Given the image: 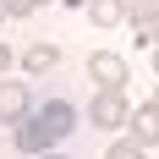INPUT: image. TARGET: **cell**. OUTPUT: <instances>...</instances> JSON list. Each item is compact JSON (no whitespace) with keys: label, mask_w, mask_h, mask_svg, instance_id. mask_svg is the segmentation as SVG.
<instances>
[{"label":"cell","mask_w":159,"mask_h":159,"mask_svg":"<svg viewBox=\"0 0 159 159\" xmlns=\"http://www.w3.org/2000/svg\"><path fill=\"white\" fill-rule=\"evenodd\" d=\"M88 77H93L99 93H126L132 66H126V55H115V49H93V55H88Z\"/></svg>","instance_id":"obj_1"},{"label":"cell","mask_w":159,"mask_h":159,"mask_svg":"<svg viewBox=\"0 0 159 159\" xmlns=\"http://www.w3.org/2000/svg\"><path fill=\"white\" fill-rule=\"evenodd\" d=\"M88 121H93L99 132H115L132 121V99L126 93H93V104H88Z\"/></svg>","instance_id":"obj_2"},{"label":"cell","mask_w":159,"mask_h":159,"mask_svg":"<svg viewBox=\"0 0 159 159\" xmlns=\"http://www.w3.org/2000/svg\"><path fill=\"white\" fill-rule=\"evenodd\" d=\"M33 121H39V126H44V137H49V143H61L66 132L77 126V110H71V104H66V99H49L44 110L33 115Z\"/></svg>","instance_id":"obj_3"},{"label":"cell","mask_w":159,"mask_h":159,"mask_svg":"<svg viewBox=\"0 0 159 159\" xmlns=\"http://www.w3.org/2000/svg\"><path fill=\"white\" fill-rule=\"evenodd\" d=\"M132 143L143 148V154H154V143H159V99H143L137 104V115H132Z\"/></svg>","instance_id":"obj_4"},{"label":"cell","mask_w":159,"mask_h":159,"mask_svg":"<svg viewBox=\"0 0 159 159\" xmlns=\"http://www.w3.org/2000/svg\"><path fill=\"white\" fill-rule=\"evenodd\" d=\"M22 115H28V88H22V82H11V77H0V121H6V126H16Z\"/></svg>","instance_id":"obj_5"},{"label":"cell","mask_w":159,"mask_h":159,"mask_svg":"<svg viewBox=\"0 0 159 159\" xmlns=\"http://www.w3.org/2000/svg\"><path fill=\"white\" fill-rule=\"evenodd\" d=\"M16 61H22V71H33V77H49V71L61 66V49L55 44H28Z\"/></svg>","instance_id":"obj_6"},{"label":"cell","mask_w":159,"mask_h":159,"mask_svg":"<svg viewBox=\"0 0 159 159\" xmlns=\"http://www.w3.org/2000/svg\"><path fill=\"white\" fill-rule=\"evenodd\" d=\"M11 143L22 148V154H33V159H39V154H49V148H55V143H49V137H44V126L33 121V115H22V121H16V137H11Z\"/></svg>","instance_id":"obj_7"},{"label":"cell","mask_w":159,"mask_h":159,"mask_svg":"<svg viewBox=\"0 0 159 159\" xmlns=\"http://www.w3.org/2000/svg\"><path fill=\"white\" fill-rule=\"evenodd\" d=\"M88 11H93V28H115V22H126V0H93Z\"/></svg>","instance_id":"obj_8"},{"label":"cell","mask_w":159,"mask_h":159,"mask_svg":"<svg viewBox=\"0 0 159 159\" xmlns=\"http://www.w3.org/2000/svg\"><path fill=\"white\" fill-rule=\"evenodd\" d=\"M104 159H148V154L132 143V137H121V143H110V148H104Z\"/></svg>","instance_id":"obj_9"},{"label":"cell","mask_w":159,"mask_h":159,"mask_svg":"<svg viewBox=\"0 0 159 159\" xmlns=\"http://www.w3.org/2000/svg\"><path fill=\"white\" fill-rule=\"evenodd\" d=\"M6 16H33V6L28 0H0V22H6Z\"/></svg>","instance_id":"obj_10"},{"label":"cell","mask_w":159,"mask_h":159,"mask_svg":"<svg viewBox=\"0 0 159 159\" xmlns=\"http://www.w3.org/2000/svg\"><path fill=\"white\" fill-rule=\"evenodd\" d=\"M11 61H16V49H11V44H0V77L11 71Z\"/></svg>","instance_id":"obj_11"},{"label":"cell","mask_w":159,"mask_h":159,"mask_svg":"<svg viewBox=\"0 0 159 159\" xmlns=\"http://www.w3.org/2000/svg\"><path fill=\"white\" fill-rule=\"evenodd\" d=\"M39 159H66V154H61V148H49V154H39Z\"/></svg>","instance_id":"obj_12"},{"label":"cell","mask_w":159,"mask_h":159,"mask_svg":"<svg viewBox=\"0 0 159 159\" xmlns=\"http://www.w3.org/2000/svg\"><path fill=\"white\" fill-rule=\"evenodd\" d=\"M126 6H159V0H126Z\"/></svg>","instance_id":"obj_13"},{"label":"cell","mask_w":159,"mask_h":159,"mask_svg":"<svg viewBox=\"0 0 159 159\" xmlns=\"http://www.w3.org/2000/svg\"><path fill=\"white\" fill-rule=\"evenodd\" d=\"M28 6H33V11H39V6H49V0H28Z\"/></svg>","instance_id":"obj_14"}]
</instances>
